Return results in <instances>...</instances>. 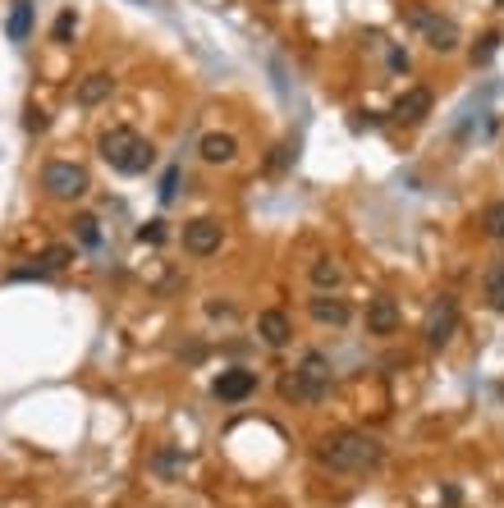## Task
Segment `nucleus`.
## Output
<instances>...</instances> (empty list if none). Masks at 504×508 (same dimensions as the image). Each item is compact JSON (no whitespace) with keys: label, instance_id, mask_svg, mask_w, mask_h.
<instances>
[{"label":"nucleus","instance_id":"2eb2a0df","mask_svg":"<svg viewBox=\"0 0 504 508\" xmlns=\"http://www.w3.org/2000/svg\"><path fill=\"white\" fill-rule=\"evenodd\" d=\"M110 92H115V78L110 73H88L73 97H79V106H101V101H110Z\"/></svg>","mask_w":504,"mask_h":508},{"label":"nucleus","instance_id":"bb28decb","mask_svg":"<svg viewBox=\"0 0 504 508\" xmlns=\"http://www.w3.org/2000/svg\"><path fill=\"white\" fill-rule=\"evenodd\" d=\"M207 317H235V307L229 302H207Z\"/></svg>","mask_w":504,"mask_h":508},{"label":"nucleus","instance_id":"4be33fe9","mask_svg":"<svg viewBox=\"0 0 504 508\" xmlns=\"http://www.w3.org/2000/svg\"><path fill=\"white\" fill-rule=\"evenodd\" d=\"M495 51H500V32H486L482 42L473 47V64H486V60L495 55Z\"/></svg>","mask_w":504,"mask_h":508},{"label":"nucleus","instance_id":"ddd939ff","mask_svg":"<svg viewBox=\"0 0 504 508\" xmlns=\"http://www.w3.org/2000/svg\"><path fill=\"white\" fill-rule=\"evenodd\" d=\"M257 334H261L266 348H285L289 334H294V326H289L285 311H261V317H257Z\"/></svg>","mask_w":504,"mask_h":508},{"label":"nucleus","instance_id":"39448f33","mask_svg":"<svg viewBox=\"0 0 504 508\" xmlns=\"http://www.w3.org/2000/svg\"><path fill=\"white\" fill-rule=\"evenodd\" d=\"M408 19L426 32V47H431V51H454L458 47V23L454 19H440V14H431V10H408Z\"/></svg>","mask_w":504,"mask_h":508},{"label":"nucleus","instance_id":"dca6fc26","mask_svg":"<svg viewBox=\"0 0 504 508\" xmlns=\"http://www.w3.org/2000/svg\"><path fill=\"white\" fill-rule=\"evenodd\" d=\"M312 284H317L321 293H335V289L344 284V270H339V261H330V257H317V261H312Z\"/></svg>","mask_w":504,"mask_h":508},{"label":"nucleus","instance_id":"a211bd4d","mask_svg":"<svg viewBox=\"0 0 504 508\" xmlns=\"http://www.w3.org/2000/svg\"><path fill=\"white\" fill-rule=\"evenodd\" d=\"M73 239L83 248H101V229H97V216H73Z\"/></svg>","mask_w":504,"mask_h":508},{"label":"nucleus","instance_id":"f257e3e1","mask_svg":"<svg viewBox=\"0 0 504 508\" xmlns=\"http://www.w3.org/2000/svg\"><path fill=\"white\" fill-rule=\"evenodd\" d=\"M317 458L330 472H372V467H380V444L363 431H335L321 440Z\"/></svg>","mask_w":504,"mask_h":508},{"label":"nucleus","instance_id":"9d476101","mask_svg":"<svg viewBox=\"0 0 504 508\" xmlns=\"http://www.w3.org/2000/svg\"><path fill=\"white\" fill-rule=\"evenodd\" d=\"M399 330V307H395V298H372L367 302V334H395Z\"/></svg>","mask_w":504,"mask_h":508},{"label":"nucleus","instance_id":"f03ea898","mask_svg":"<svg viewBox=\"0 0 504 508\" xmlns=\"http://www.w3.org/2000/svg\"><path fill=\"white\" fill-rule=\"evenodd\" d=\"M97 151H101V161L110 170H120V174H142V170H151V161H157V147H151L142 133H133V129L101 133Z\"/></svg>","mask_w":504,"mask_h":508},{"label":"nucleus","instance_id":"1a4fd4ad","mask_svg":"<svg viewBox=\"0 0 504 508\" xmlns=\"http://www.w3.org/2000/svg\"><path fill=\"white\" fill-rule=\"evenodd\" d=\"M69 248H47L42 257H37V266H23V270H10V280H47V275H56V270H64L69 266Z\"/></svg>","mask_w":504,"mask_h":508},{"label":"nucleus","instance_id":"393cba45","mask_svg":"<svg viewBox=\"0 0 504 508\" xmlns=\"http://www.w3.org/2000/svg\"><path fill=\"white\" fill-rule=\"evenodd\" d=\"M23 129H28V133H42V129H47V110L28 106V110H23Z\"/></svg>","mask_w":504,"mask_h":508},{"label":"nucleus","instance_id":"a878e982","mask_svg":"<svg viewBox=\"0 0 504 508\" xmlns=\"http://www.w3.org/2000/svg\"><path fill=\"white\" fill-rule=\"evenodd\" d=\"M289 161H294V147L285 142V147H276V156H270V170H285Z\"/></svg>","mask_w":504,"mask_h":508},{"label":"nucleus","instance_id":"412c9836","mask_svg":"<svg viewBox=\"0 0 504 508\" xmlns=\"http://www.w3.org/2000/svg\"><path fill=\"white\" fill-rule=\"evenodd\" d=\"M73 28H79V19H73V10H64V14L51 23V42H60V47H64L69 37H73Z\"/></svg>","mask_w":504,"mask_h":508},{"label":"nucleus","instance_id":"6ab92c4d","mask_svg":"<svg viewBox=\"0 0 504 508\" xmlns=\"http://www.w3.org/2000/svg\"><path fill=\"white\" fill-rule=\"evenodd\" d=\"M486 302H491L495 311H504V261L491 266V275H486Z\"/></svg>","mask_w":504,"mask_h":508},{"label":"nucleus","instance_id":"6e6552de","mask_svg":"<svg viewBox=\"0 0 504 508\" xmlns=\"http://www.w3.org/2000/svg\"><path fill=\"white\" fill-rule=\"evenodd\" d=\"M252 389H257V371H243V367L220 371V376L211 380V394H216L220 403H243Z\"/></svg>","mask_w":504,"mask_h":508},{"label":"nucleus","instance_id":"c85d7f7f","mask_svg":"<svg viewBox=\"0 0 504 508\" xmlns=\"http://www.w3.org/2000/svg\"><path fill=\"white\" fill-rule=\"evenodd\" d=\"M495 5H500V10H504V0H495Z\"/></svg>","mask_w":504,"mask_h":508},{"label":"nucleus","instance_id":"423d86ee","mask_svg":"<svg viewBox=\"0 0 504 508\" xmlns=\"http://www.w3.org/2000/svg\"><path fill=\"white\" fill-rule=\"evenodd\" d=\"M454 330H458V302L454 298H440L431 311H426L422 334H426V343H431V348H445L454 339Z\"/></svg>","mask_w":504,"mask_h":508},{"label":"nucleus","instance_id":"f8f14e48","mask_svg":"<svg viewBox=\"0 0 504 508\" xmlns=\"http://www.w3.org/2000/svg\"><path fill=\"white\" fill-rule=\"evenodd\" d=\"M307 311H312L317 326H348V302L335 298V293H321V289H317V298L307 302Z\"/></svg>","mask_w":504,"mask_h":508},{"label":"nucleus","instance_id":"20e7f679","mask_svg":"<svg viewBox=\"0 0 504 508\" xmlns=\"http://www.w3.org/2000/svg\"><path fill=\"white\" fill-rule=\"evenodd\" d=\"M42 188L51 192V198H60V202H79L92 183H88V170H83V165H73V161H51V165L42 170Z\"/></svg>","mask_w":504,"mask_h":508},{"label":"nucleus","instance_id":"cd10ccee","mask_svg":"<svg viewBox=\"0 0 504 508\" xmlns=\"http://www.w3.org/2000/svg\"><path fill=\"white\" fill-rule=\"evenodd\" d=\"M390 69H399V73H408V55H404V51H390Z\"/></svg>","mask_w":504,"mask_h":508},{"label":"nucleus","instance_id":"9b49d317","mask_svg":"<svg viewBox=\"0 0 504 508\" xmlns=\"http://www.w3.org/2000/svg\"><path fill=\"white\" fill-rule=\"evenodd\" d=\"M426 114H431V92H426V88H408V92L395 101V120H399V124H422Z\"/></svg>","mask_w":504,"mask_h":508},{"label":"nucleus","instance_id":"0eeeda50","mask_svg":"<svg viewBox=\"0 0 504 508\" xmlns=\"http://www.w3.org/2000/svg\"><path fill=\"white\" fill-rule=\"evenodd\" d=\"M220 220H211V216H198V220H188L184 224V252H192V257H211V252H220Z\"/></svg>","mask_w":504,"mask_h":508},{"label":"nucleus","instance_id":"b1692460","mask_svg":"<svg viewBox=\"0 0 504 508\" xmlns=\"http://www.w3.org/2000/svg\"><path fill=\"white\" fill-rule=\"evenodd\" d=\"M138 239H142V243H161V239H166V220H147V224L138 229Z\"/></svg>","mask_w":504,"mask_h":508},{"label":"nucleus","instance_id":"aec40b11","mask_svg":"<svg viewBox=\"0 0 504 508\" xmlns=\"http://www.w3.org/2000/svg\"><path fill=\"white\" fill-rule=\"evenodd\" d=\"M482 224H486V233H491L495 243H504V202H491L486 216H482Z\"/></svg>","mask_w":504,"mask_h":508},{"label":"nucleus","instance_id":"7ed1b4c3","mask_svg":"<svg viewBox=\"0 0 504 508\" xmlns=\"http://www.w3.org/2000/svg\"><path fill=\"white\" fill-rule=\"evenodd\" d=\"M285 394H294V399H303V403L326 399V394H330V358H326V353H307V358L298 362V371L285 380Z\"/></svg>","mask_w":504,"mask_h":508},{"label":"nucleus","instance_id":"f3484780","mask_svg":"<svg viewBox=\"0 0 504 508\" xmlns=\"http://www.w3.org/2000/svg\"><path fill=\"white\" fill-rule=\"evenodd\" d=\"M5 32H10V42H28V32H32V5L28 0H14V10L5 19Z\"/></svg>","mask_w":504,"mask_h":508},{"label":"nucleus","instance_id":"5701e85b","mask_svg":"<svg viewBox=\"0 0 504 508\" xmlns=\"http://www.w3.org/2000/svg\"><path fill=\"white\" fill-rule=\"evenodd\" d=\"M175 198H179V165H170V170H166V179H161V202L170 207Z\"/></svg>","mask_w":504,"mask_h":508},{"label":"nucleus","instance_id":"4468645a","mask_svg":"<svg viewBox=\"0 0 504 508\" xmlns=\"http://www.w3.org/2000/svg\"><path fill=\"white\" fill-rule=\"evenodd\" d=\"M235 156H239V142L229 138V133H207L202 138V161L207 165H229Z\"/></svg>","mask_w":504,"mask_h":508}]
</instances>
